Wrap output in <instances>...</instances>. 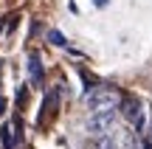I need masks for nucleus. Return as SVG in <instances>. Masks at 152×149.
I'll return each mask as SVG.
<instances>
[{"label":"nucleus","mask_w":152,"mask_h":149,"mask_svg":"<svg viewBox=\"0 0 152 149\" xmlns=\"http://www.w3.org/2000/svg\"><path fill=\"white\" fill-rule=\"evenodd\" d=\"M121 113H124L127 124H130L135 132L144 129V124H147V113H144V104L138 99H124V101H121Z\"/></svg>","instance_id":"f03ea898"},{"label":"nucleus","mask_w":152,"mask_h":149,"mask_svg":"<svg viewBox=\"0 0 152 149\" xmlns=\"http://www.w3.org/2000/svg\"><path fill=\"white\" fill-rule=\"evenodd\" d=\"M0 141H3V149H14V135H11V127H9V124L0 127Z\"/></svg>","instance_id":"423d86ee"},{"label":"nucleus","mask_w":152,"mask_h":149,"mask_svg":"<svg viewBox=\"0 0 152 149\" xmlns=\"http://www.w3.org/2000/svg\"><path fill=\"white\" fill-rule=\"evenodd\" d=\"M141 149H152V138H147V141H144V144H141Z\"/></svg>","instance_id":"6e6552de"},{"label":"nucleus","mask_w":152,"mask_h":149,"mask_svg":"<svg viewBox=\"0 0 152 149\" xmlns=\"http://www.w3.org/2000/svg\"><path fill=\"white\" fill-rule=\"evenodd\" d=\"M115 127V110H104V113H93L87 118V129L96 135H107Z\"/></svg>","instance_id":"7ed1b4c3"},{"label":"nucleus","mask_w":152,"mask_h":149,"mask_svg":"<svg viewBox=\"0 0 152 149\" xmlns=\"http://www.w3.org/2000/svg\"><path fill=\"white\" fill-rule=\"evenodd\" d=\"M48 39H51L54 45H65V37H62L59 31H51V34H48Z\"/></svg>","instance_id":"0eeeda50"},{"label":"nucleus","mask_w":152,"mask_h":149,"mask_svg":"<svg viewBox=\"0 0 152 149\" xmlns=\"http://www.w3.org/2000/svg\"><path fill=\"white\" fill-rule=\"evenodd\" d=\"M90 149H118V144H115V138H110V135H99L90 144Z\"/></svg>","instance_id":"39448f33"},{"label":"nucleus","mask_w":152,"mask_h":149,"mask_svg":"<svg viewBox=\"0 0 152 149\" xmlns=\"http://www.w3.org/2000/svg\"><path fill=\"white\" fill-rule=\"evenodd\" d=\"M87 110L90 113H104V110H115V104H118V93H115L113 87H96L87 93L85 99Z\"/></svg>","instance_id":"f257e3e1"},{"label":"nucleus","mask_w":152,"mask_h":149,"mask_svg":"<svg viewBox=\"0 0 152 149\" xmlns=\"http://www.w3.org/2000/svg\"><path fill=\"white\" fill-rule=\"evenodd\" d=\"M28 79H31V84H42V62L37 54L28 56Z\"/></svg>","instance_id":"20e7f679"},{"label":"nucleus","mask_w":152,"mask_h":149,"mask_svg":"<svg viewBox=\"0 0 152 149\" xmlns=\"http://www.w3.org/2000/svg\"><path fill=\"white\" fill-rule=\"evenodd\" d=\"M3 104H6V101H0V113H3Z\"/></svg>","instance_id":"1a4fd4ad"}]
</instances>
